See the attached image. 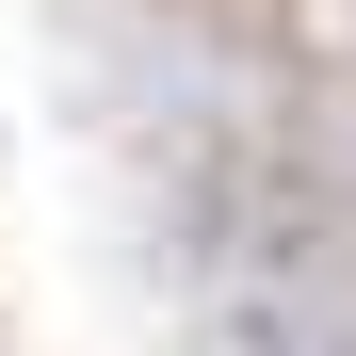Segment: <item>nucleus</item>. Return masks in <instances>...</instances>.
I'll list each match as a JSON object with an SVG mask.
<instances>
[{
	"mask_svg": "<svg viewBox=\"0 0 356 356\" xmlns=\"http://www.w3.org/2000/svg\"><path fill=\"white\" fill-rule=\"evenodd\" d=\"M211 308L227 356H356V195L308 162H259L211 211Z\"/></svg>",
	"mask_w": 356,
	"mask_h": 356,
	"instance_id": "obj_1",
	"label": "nucleus"
}]
</instances>
